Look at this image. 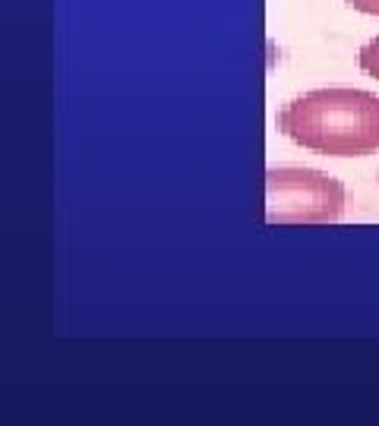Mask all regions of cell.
<instances>
[{
  "instance_id": "6da1fadb",
  "label": "cell",
  "mask_w": 379,
  "mask_h": 426,
  "mask_svg": "<svg viewBox=\"0 0 379 426\" xmlns=\"http://www.w3.org/2000/svg\"><path fill=\"white\" fill-rule=\"evenodd\" d=\"M279 130L297 146L335 158L379 152V95L363 89L303 92L279 111Z\"/></svg>"
},
{
  "instance_id": "7a4b0ae2",
  "label": "cell",
  "mask_w": 379,
  "mask_h": 426,
  "mask_svg": "<svg viewBox=\"0 0 379 426\" xmlns=\"http://www.w3.org/2000/svg\"><path fill=\"white\" fill-rule=\"evenodd\" d=\"M344 184L310 167H272L266 174L269 225H326L344 212Z\"/></svg>"
},
{
  "instance_id": "277c9868",
  "label": "cell",
  "mask_w": 379,
  "mask_h": 426,
  "mask_svg": "<svg viewBox=\"0 0 379 426\" xmlns=\"http://www.w3.org/2000/svg\"><path fill=\"white\" fill-rule=\"evenodd\" d=\"M351 10L367 13V16H379V0H344Z\"/></svg>"
},
{
  "instance_id": "3957f363",
  "label": "cell",
  "mask_w": 379,
  "mask_h": 426,
  "mask_svg": "<svg viewBox=\"0 0 379 426\" xmlns=\"http://www.w3.org/2000/svg\"><path fill=\"white\" fill-rule=\"evenodd\" d=\"M357 64H361V70L367 73V76L379 79V38L373 42H367L361 47V54H357Z\"/></svg>"
}]
</instances>
